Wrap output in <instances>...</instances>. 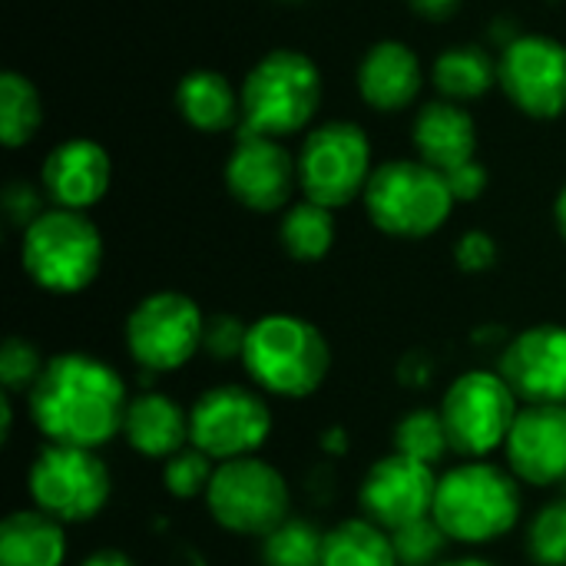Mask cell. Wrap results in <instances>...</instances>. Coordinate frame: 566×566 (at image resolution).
Returning a JSON list of instances; mask_svg holds the SVG:
<instances>
[{"mask_svg": "<svg viewBox=\"0 0 566 566\" xmlns=\"http://www.w3.org/2000/svg\"><path fill=\"white\" fill-rule=\"evenodd\" d=\"M27 405L33 428L50 444L96 451L123 434L129 395L106 361L86 352H63L43 365Z\"/></svg>", "mask_w": 566, "mask_h": 566, "instance_id": "cell-1", "label": "cell"}, {"mask_svg": "<svg viewBox=\"0 0 566 566\" xmlns=\"http://www.w3.org/2000/svg\"><path fill=\"white\" fill-rule=\"evenodd\" d=\"M242 368L259 391L302 401L325 385L332 348L312 322L279 312L249 325Z\"/></svg>", "mask_w": 566, "mask_h": 566, "instance_id": "cell-2", "label": "cell"}, {"mask_svg": "<svg viewBox=\"0 0 566 566\" xmlns=\"http://www.w3.org/2000/svg\"><path fill=\"white\" fill-rule=\"evenodd\" d=\"M521 507V484L511 471L488 461H468L438 478L431 517L454 544L484 547L514 531Z\"/></svg>", "mask_w": 566, "mask_h": 566, "instance_id": "cell-3", "label": "cell"}, {"mask_svg": "<svg viewBox=\"0 0 566 566\" xmlns=\"http://www.w3.org/2000/svg\"><path fill=\"white\" fill-rule=\"evenodd\" d=\"M322 99L318 66L298 50L262 56L242 86V133L289 136L312 123Z\"/></svg>", "mask_w": 566, "mask_h": 566, "instance_id": "cell-4", "label": "cell"}, {"mask_svg": "<svg viewBox=\"0 0 566 566\" xmlns=\"http://www.w3.org/2000/svg\"><path fill=\"white\" fill-rule=\"evenodd\" d=\"M20 262L43 292H83L103 265L99 229L76 209H50L23 229Z\"/></svg>", "mask_w": 566, "mask_h": 566, "instance_id": "cell-5", "label": "cell"}, {"mask_svg": "<svg viewBox=\"0 0 566 566\" xmlns=\"http://www.w3.org/2000/svg\"><path fill=\"white\" fill-rule=\"evenodd\" d=\"M454 196L441 169L428 163H385L371 172L365 186L368 219L398 239H424L438 232L451 216Z\"/></svg>", "mask_w": 566, "mask_h": 566, "instance_id": "cell-6", "label": "cell"}, {"mask_svg": "<svg viewBox=\"0 0 566 566\" xmlns=\"http://www.w3.org/2000/svg\"><path fill=\"white\" fill-rule=\"evenodd\" d=\"M202 501L209 517L239 537H265L292 517V491L285 474L255 454L216 464Z\"/></svg>", "mask_w": 566, "mask_h": 566, "instance_id": "cell-7", "label": "cell"}, {"mask_svg": "<svg viewBox=\"0 0 566 566\" xmlns=\"http://www.w3.org/2000/svg\"><path fill=\"white\" fill-rule=\"evenodd\" d=\"M517 395L501 371H464L441 398V418L451 451L471 461H484L507 444V434L521 415Z\"/></svg>", "mask_w": 566, "mask_h": 566, "instance_id": "cell-8", "label": "cell"}, {"mask_svg": "<svg viewBox=\"0 0 566 566\" xmlns=\"http://www.w3.org/2000/svg\"><path fill=\"white\" fill-rule=\"evenodd\" d=\"M33 507L60 524L93 521L113 494V478L103 458L90 448L46 444L27 474Z\"/></svg>", "mask_w": 566, "mask_h": 566, "instance_id": "cell-9", "label": "cell"}, {"mask_svg": "<svg viewBox=\"0 0 566 566\" xmlns=\"http://www.w3.org/2000/svg\"><path fill=\"white\" fill-rule=\"evenodd\" d=\"M206 315L182 292H153L126 318V352L146 375L179 371L202 352Z\"/></svg>", "mask_w": 566, "mask_h": 566, "instance_id": "cell-10", "label": "cell"}, {"mask_svg": "<svg viewBox=\"0 0 566 566\" xmlns=\"http://www.w3.org/2000/svg\"><path fill=\"white\" fill-rule=\"evenodd\" d=\"M272 434V408L265 398L242 385H219L196 398L189 408V444L212 461L252 458Z\"/></svg>", "mask_w": 566, "mask_h": 566, "instance_id": "cell-11", "label": "cell"}, {"mask_svg": "<svg viewBox=\"0 0 566 566\" xmlns=\"http://www.w3.org/2000/svg\"><path fill=\"white\" fill-rule=\"evenodd\" d=\"M371 179V143L355 123L318 126L298 156V182L305 199L338 209L365 192Z\"/></svg>", "mask_w": 566, "mask_h": 566, "instance_id": "cell-12", "label": "cell"}, {"mask_svg": "<svg viewBox=\"0 0 566 566\" xmlns=\"http://www.w3.org/2000/svg\"><path fill=\"white\" fill-rule=\"evenodd\" d=\"M434 494H438L434 468L395 451L365 474L358 488V504L371 524L391 534L398 527L431 517Z\"/></svg>", "mask_w": 566, "mask_h": 566, "instance_id": "cell-13", "label": "cell"}, {"mask_svg": "<svg viewBox=\"0 0 566 566\" xmlns=\"http://www.w3.org/2000/svg\"><path fill=\"white\" fill-rule=\"evenodd\" d=\"M497 80L527 116H560L566 109V46L551 36H521L504 50Z\"/></svg>", "mask_w": 566, "mask_h": 566, "instance_id": "cell-14", "label": "cell"}, {"mask_svg": "<svg viewBox=\"0 0 566 566\" xmlns=\"http://www.w3.org/2000/svg\"><path fill=\"white\" fill-rule=\"evenodd\" d=\"M497 371L527 405H566V325H534L514 335Z\"/></svg>", "mask_w": 566, "mask_h": 566, "instance_id": "cell-15", "label": "cell"}, {"mask_svg": "<svg viewBox=\"0 0 566 566\" xmlns=\"http://www.w3.org/2000/svg\"><path fill=\"white\" fill-rule=\"evenodd\" d=\"M295 182L298 166L279 139L239 129V143L226 163V186L235 202L252 212H275L289 206Z\"/></svg>", "mask_w": 566, "mask_h": 566, "instance_id": "cell-16", "label": "cell"}, {"mask_svg": "<svg viewBox=\"0 0 566 566\" xmlns=\"http://www.w3.org/2000/svg\"><path fill=\"white\" fill-rule=\"evenodd\" d=\"M511 474L534 488H551L566 478V405L521 408L507 434Z\"/></svg>", "mask_w": 566, "mask_h": 566, "instance_id": "cell-17", "label": "cell"}, {"mask_svg": "<svg viewBox=\"0 0 566 566\" xmlns=\"http://www.w3.org/2000/svg\"><path fill=\"white\" fill-rule=\"evenodd\" d=\"M113 179L109 156L93 139H66L43 163V189L56 209H90L96 206Z\"/></svg>", "mask_w": 566, "mask_h": 566, "instance_id": "cell-18", "label": "cell"}, {"mask_svg": "<svg viewBox=\"0 0 566 566\" xmlns=\"http://www.w3.org/2000/svg\"><path fill=\"white\" fill-rule=\"evenodd\" d=\"M123 438L136 454L149 461H169L189 441V415L176 398L163 391H143L129 398L123 418Z\"/></svg>", "mask_w": 566, "mask_h": 566, "instance_id": "cell-19", "label": "cell"}, {"mask_svg": "<svg viewBox=\"0 0 566 566\" xmlns=\"http://www.w3.org/2000/svg\"><path fill=\"white\" fill-rule=\"evenodd\" d=\"M415 149L421 163L448 172L461 163L474 159L478 149V129L474 119L451 99L428 103L415 119Z\"/></svg>", "mask_w": 566, "mask_h": 566, "instance_id": "cell-20", "label": "cell"}, {"mask_svg": "<svg viewBox=\"0 0 566 566\" xmlns=\"http://www.w3.org/2000/svg\"><path fill=\"white\" fill-rule=\"evenodd\" d=\"M358 86H361L365 103H371L375 109H385V113L401 109L415 103L421 90V63L411 53V46L398 40H385L371 46L368 56L361 60Z\"/></svg>", "mask_w": 566, "mask_h": 566, "instance_id": "cell-21", "label": "cell"}, {"mask_svg": "<svg viewBox=\"0 0 566 566\" xmlns=\"http://www.w3.org/2000/svg\"><path fill=\"white\" fill-rule=\"evenodd\" d=\"M66 534L50 514L13 511L0 524V566H63Z\"/></svg>", "mask_w": 566, "mask_h": 566, "instance_id": "cell-22", "label": "cell"}, {"mask_svg": "<svg viewBox=\"0 0 566 566\" xmlns=\"http://www.w3.org/2000/svg\"><path fill=\"white\" fill-rule=\"evenodd\" d=\"M176 103H179V113L202 133L229 129L242 109V96H235L232 83L216 70L189 73L176 90Z\"/></svg>", "mask_w": 566, "mask_h": 566, "instance_id": "cell-23", "label": "cell"}, {"mask_svg": "<svg viewBox=\"0 0 566 566\" xmlns=\"http://www.w3.org/2000/svg\"><path fill=\"white\" fill-rule=\"evenodd\" d=\"M322 566H398V554L385 527L352 517L325 534Z\"/></svg>", "mask_w": 566, "mask_h": 566, "instance_id": "cell-24", "label": "cell"}, {"mask_svg": "<svg viewBox=\"0 0 566 566\" xmlns=\"http://www.w3.org/2000/svg\"><path fill=\"white\" fill-rule=\"evenodd\" d=\"M279 235H282V249L298 259V262H318L332 252L335 245V219H332V209L305 199V202H295L292 209H285L282 216V226H279Z\"/></svg>", "mask_w": 566, "mask_h": 566, "instance_id": "cell-25", "label": "cell"}, {"mask_svg": "<svg viewBox=\"0 0 566 566\" xmlns=\"http://www.w3.org/2000/svg\"><path fill=\"white\" fill-rule=\"evenodd\" d=\"M497 70L491 56L478 46H454L434 63V83L448 99H478L491 90Z\"/></svg>", "mask_w": 566, "mask_h": 566, "instance_id": "cell-26", "label": "cell"}, {"mask_svg": "<svg viewBox=\"0 0 566 566\" xmlns=\"http://www.w3.org/2000/svg\"><path fill=\"white\" fill-rule=\"evenodd\" d=\"M322 554H325V534L302 517H289L272 534L262 537L265 566H322Z\"/></svg>", "mask_w": 566, "mask_h": 566, "instance_id": "cell-27", "label": "cell"}, {"mask_svg": "<svg viewBox=\"0 0 566 566\" xmlns=\"http://www.w3.org/2000/svg\"><path fill=\"white\" fill-rule=\"evenodd\" d=\"M40 96L33 83L20 73L0 76V139L7 146H23L33 139L40 126Z\"/></svg>", "mask_w": 566, "mask_h": 566, "instance_id": "cell-28", "label": "cell"}, {"mask_svg": "<svg viewBox=\"0 0 566 566\" xmlns=\"http://www.w3.org/2000/svg\"><path fill=\"white\" fill-rule=\"evenodd\" d=\"M395 451L405 454V458H415L428 468L441 464L444 454L451 451V441H448V428H444V418L441 411H431V408H415L408 411L398 424H395Z\"/></svg>", "mask_w": 566, "mask_h": 566, "instance_id": "cell-29", "label": "cell"}, {"mask_svg": "<svg viewBox=\"0 0 566 566\" xmlns=\"http://www.w3.org/2000/svg\"><path fill=\"white\" fill-rule=\"evenodd\" d=\"M527 554L537 566H566V497L537 511L527 527Z\"/></svg>", "mask_w": 566, "mask_h": 566, "instance_id": "cell-30", "label": "cell"}, {"mask_svg": "<svg viewBox=\"0 0 566 566\" xmlns=\"http://www.w3.org/2000/svg\"><path fill=\"white\" fill-rule=\"evenodd\" d=\"M212 474H216V461L199 451V448H182L179 454H172L166 464H163V484L166 491L176 497V501H196V497H206L209 484H212Z\"/></svg>", "mask_w": 566, "mask_h": 566, "instance_id": "cell-31", "label": "cell"}, {"mask_svg": "<svg viewBox=\"0 0 566 566\" xmlns=\"http://www.w3.org/2000/svg\"><path fill=\"white\" fill-rule=\"evenodd\" d=\"M448 534L441 531V524L434 517L415 521L408 527L391 531V544L398 554V566H438L444 564L441 554L448 547Z\"/></svg>", "mask_w": 566, "mask_h": 566, "instance_id": "cell-32", "label": "cell"}, {"mask_svg": "<svg viewBox=\"0 0 566 566\" xmlns=\"http://www.w3.org/2000/svg\"><path fill=\"white\" fill-rule=\"evenodd\" d=\"M43 358L40 348L20 335H10L0 348V388L3 395H30V388L36 385L40 371H43Z\"/></svg>", "mask_w": 566, "mask_h": 566, "instance_id": "cell-33", "label": "cell"}, {"mask_svg": "<svg viewBox=\"0 0 566 566\" xmlns=\"http://www.w3.org/2000/svg\"><path fill=\"white\" fill-rule=\"evenodd\" d=\"M245 338H249V325L239 315L219 312L212 318H206V332H202V352L212 361H242L245 352Z\"/></svg>", "mask_w": 566, "mask_h": 566, "instance_id": "cell-34", "label": "cell"}, {"mask_svg": "<svg viewBox=\"0 0 566 566\" xmlns=\"http://www.w3.org/2000/svg\"><path fill=\"white\" fill-rule=\"evenodd\" d=\"M454 259H458V269L461 272L481 275V272L494 269V262H497V242L488 232H481V229L464 232L458 239V245H454Z\"/></svg>", "mask_w": 566, "mask_h": 566, "instance_id": "cell-35", "label": "cell"}, {"mask_svg": "<svg viewBox=\"0 0 566 566\" xmlns=\"http://www.w3.org/2000/svg\"><path fill=\"white\" fill-rule=\"evenodd\" d=\"M444 179H448V189H451L454 202H471V199H478L488 189V169L478 159L448 169Z\"/></svg>", "mask_w": 566, "mask_h": 566, "instance_id": "cell-36", "label": "cell"}, {"mask_svg": "<svg viewBox=\"0 0 566 566\" xmlns=\"http://www.w3.org/2000/svg\"><path fill=\"white\" fill-rule=\"evenodd\" d=\"M3 206H7V216H10L17 226H23V229L43 216V212H40V196H36L30 186H23V182H13V186L7 189Z\"/></svg>", "mask_w": 566, "mask_h": 566, "instance_id": "cell-37", "label": "cell"}, {"mask_svg": "<svg viewBox=\"0 0 566 566\" xmlns=\"http://www.w3.org/2000/svg\"><path fill=\"white\" fill-rule=\"evenodd\" d=\"M411 7L421 13V17H431V20H444V17H451L458 7H461V0H411Z\"/></svg>", "mask_w": 566, "mask_h": 566, "instance_id": "cell-38", "label": "cell"}, {"mask_svg": "<svg viewBox=\"0 0 566 566\" xmlns=\"http://www.w3.org/2000/svg\"><path fill=\"white\" fill-rule=\"evenodd\" d=\"M80 566H136L133 557H126L123 551H113V547H103V551H93Z\"/></svg>", "mask_w": 566, "mask_h": 566, "instance_id": "cell-39", "label": "cell"}, {"mask_svg": "<svg viewBox=\"0 0 566 566\" xmlns=\"http://www.w3.org/2000/svg\"><path fill=\"white\" fill-rule=\"evenodd\" d=\"M554 216H557V229H560V235H564V239H566V186H564V192L557 196Z\"/></svg>", "mask_w": 566, "mask_h": 566, "instance_id": "cell-40", "label": "cell"}, {"mask_svg": "<svg viewBox=\"0 0 566 566\" xmlns=\"http://www.w3.org/2000/svg\"><path fill=\"white\" fill-rule=\"evenodd\" d=\"M438 566H494V564L478 560V557H461V560H444V564H438Z\"/></svg>", "mask_w": 566, "mask_h": 566, "instance_id": "cell-41", "label": "cell"}]
</instances>
